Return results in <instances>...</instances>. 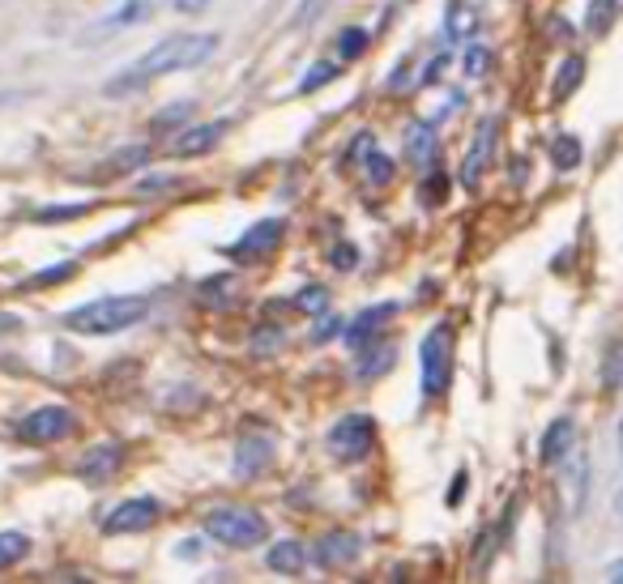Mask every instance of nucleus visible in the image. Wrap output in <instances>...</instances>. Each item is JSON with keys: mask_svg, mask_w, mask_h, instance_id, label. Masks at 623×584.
Instances as JSON below:
<instances>
[{"mask_svg": "<svg viewBox=\"0 0 623 584\" xmlns=\"http://www.w3.org/2000/svg\"><path fill=\"white\" fill-rule=\"evenodd\" d=\"M124 466V448L120 444H94L86 457H81L78 473L90 482V486H103V482H112Z\"/></svg>", "mask_w": 623, "mask_h": 584, "instance_id": "nucleus-13", "label": "nucleus"}, {"mask_svg": "<svg viewBox=\"0 0 623 584\" xmlns=\"http://www.w3.org/2000/svg\"><path fill=\"white\" fill-rule=\"evenodd\" d=\"M620 453H623V423H620Z\"/></svg>", "mask_w": 623, "mask_h": 584, "instance_id": "nucleus-44", "label": "nucleus"}, {"mask_svg": "<svg viewBox=\"0 0 623 584\" xmlns=\"http://www.w3.org/2000/svg\"><path fill=\"white\" fill-rule=\"evenodd\" d=\"M90 214V201H73V205H52V209H35V222L52 227V222H69V218H81Z\"/></svg>", "mask_w": 623, "mask_h": 584, "instance_id": "nucleus-29", "label": "nucleus"}, {"mask_svg": "<svg viewBox=\"0 0 623 584\" xmlns=\"http://www.w3.org/2000/svg\"><path fill=\"white\" fill-rule=\"evenodd\" d=\"M435 150H440V137L431 124H410L406 128V154L415 167H431L435 162Z\"/></svg>", "mask_w": 623, "mask_h": 584, "instance_id": "nucleus-19", "label": "nucleus"}, {"mask_svg": "<svg viewBox=\"0 0 623 584\" xmlns=\"http://www.w3.org/2000/svg\"><path fill=\"white\" fill-rule=\"evenodd\" d=\"M462 495H466V473H457V482L449 491V504H462Z\"/></svg>", "mask_w": 623, "mask_h": 584, "instance_id": "nucleus-42", "label": "nucleus"}, {"mask_svg": "<svg viewBox=\"0 0 623 584\" xmlns=\"http://www.w3.org/2000/svg\"><path fill=\"white\" fill-rule=\"evenodd\" d=\"M73 427H78V419L69 405H39L18 423V439L22 444H56V439L73 435Z\"/></svg>", "mask_w": 623, "mask_h": 584, "instance_id": "nucleus-6", "label": "nucleus"}, {"mask_svg": "<svg viewBox=\"0 0 623 584\" xmlns=\"http://www.w3.org/2000/svg\"><path fill=\"white\" fill-rule=\"evenodd\" d=\"M462 65H466V78H483V73L491 69V51H487L483 43H469L466 56H462Z\"/></svg>", "mask_w": 623, "mask_h": 584, "instance_id": "nucleus-33", "label": "nucleus"}, {"mask_svg": "<svg viewBox=\"0 0 623 584\" xmlns=\"http://www.w3.org/2000/svg\"><path fill=\"white\" fill-rule=\"evenodd\" d=\"M26 554H31V538H26V534H18V529H4V534H0V572L13 568V563H22Z\"/></svg>", "mask_w": 623, "mask_h": 584, "instance_id": "nucleus-24", "label": "nucleus"}, {"mask_svg": "<svg viewBox=\"0 0 623 584\" xmlns=\"http://www.w3.org/2000/svg\"><path fill=\"white\" fill-rule=\"evenodd\" d=\"M158 516H162V504H158L155 495H133V500H124L116 504L107 516H103V534H141V529H150Z\"/></svg>", "mask_w": 623, "mask_h": 584, "instance_id": "nucleus-8", "label": "nucleus"}, {"mask_svg": "<svg viewBox=\"0 0 623 584\" xmlns=\"http://www.w3.org/2000/svg\"><path fill=\"white\" fill-rule=\"evenodd\" d=\"M577 444V423L573 419H555L551 427L543 431V444H539V461L543 466H559Z\"/></svg>", "mask_w": 623, "mask_h": 584, "instance_id": "nucleus-15", "label": "nucleus"}, {"mask_svg": "<svg viewBox=\"0 0 623 584\" xmlns=\"http://www.w3.org/2000/svg\"><path fill=\"white\" fill-rule=\"evenodd\" d=\"M393 316H397V304H376V308H363L359 316H351L347 324H342V346H367L372 337H381V329L389 324Z\"/></svg>", "mask_w": 623, "mask_h": 584, "instance_id": "nucleus-11", "label": "nucleus"}, {"mask_svg": "<svg viewBox=\"0 0 623 584\" xmlns=\"http://www.w3.org/2000/svg\"><path fill=\"white\" fill-rule=\"evenodd\" d=\"M270 461V444L265 439H243L239 444V453H235V473H257V469Z\"/></svg>", "mask_w": 623, "mask_h": 584, "instance_id": "nucleus-23", "label": "nucleus"}, {"mask_svg": "<svg viewBox=\"0 0 623 584\" xmlns=\"http://www.w3.org/2000/svg\"><path fill=\"white\" fill-rule=\"evenodd\" d=\"M546 154H551V167H555V171H577V162L585 158V146H581V137L559 133V137H551Z\"/></svg>", "mask_w": 623, "mask_h": 584, "instance_id": "nucleus-21", "label": "nucleus"}, {"mask_svg": "<svg viewBox=\"0 0 623 584\" xmlns=\"http://www.w3.org/2000/svg\"><path fill=\"white\" fill-rule=\"evenodd\" d=\"M393 358H397V346L389 337H372L367 346H359V358H354V376L359 380H376L381 371H389Z\"/></svg>", "mask_w": 623, "mask_h": 584, "instance_id": "nucleus-16", "label": "nucleus"}, {"mask_svg": "<svg viewBox=\"0 0 623 584\" xmlns=\"http://www.w3.org/2000/svg\"><path fill=\"white\" fill-rule=\"evenodd\" d=\"M585 81V56H568L559 69H555V85H551V99L555 103H564V99H573V90Z\"/></svg>", "mask_w": 623, "mask_h": 584, "instance_id": "nucleus-22", "label": "nucleus"}, {"mask_svg": "<svg viewBox=\"0 0 623 584\" xmlns=\"http://www.w3.org/2000/svg\"><path fill=\"white\" fill-rule=\"evenodd\" d=\"M478 26H483V13L474 0H449V9H444L449 39H469V35H478Z\"/></svg>", "mask_w": 623, "mask_h": 584, "instance_id": "nucleus-18", "label": "nucleus"}, {"mask_svg": "<svg viewBox=\"0 0 623 584\" xmlns=\"http://www.w3.org/2000/svg\"><path fill=\"white\" fill-rule=\"evenodd\" d=\"M312 559L320 563V568H347L359 559V534L351 529H333V534H325L316 550H312Z\"/></svg>", "mask_w": 623, "mask_h": 584, "instance_id": "nucleus-14", "label": "nucleus"}, {"mask_svg": "<svg viewBox=\"0 0 623 584\" xmlns=\"http://www.w3.org/2000/svg\"><path fill=\"white\" fill-rule=\"evenodd\" d=\"M329 265H333V270H338V273L354 270V265H359V248H354V243H347V239H342V243H338V248L329 252Z\"/></svg>", "mask_w": 623, "mask_h": 584, "instance_id": "nucleus-34", "label": "nucleus"}, {"mask_svg": "<svg viewBox=\"0 0 623 584\" xmlns=\"http://www.w3.org/2000/svg\"><path fill=\"white\" fill-rule=\"evenodd\" d=\"M78 273V261H60V265H52V270H39L35 277H26L22 286L26 290H43V286H56V282H69Z\"/></svg>", "mask_w": 623, "mask_h": 584, "instance_id": "nucleus-26", "label": "nucleus"}, {"mask_svg": "<svg viewBox=\"0 0 623 584\" xmlns=\"http://www.w3.org/2000/svg\"><path fill=\"white\" fill-rule=\"evenodd\" d=\"M175 554H180V559H201V542H196V538H184V542L175 546Z\"/></svg>", "mask_w": 623, "mask_h": 584, "instance_id": "nucleus-40", "label": "nucleus"}, {"mask_svg": "<svg viewBox=\"0 0 623 584\" xmlns=\"http://www.w3.org/2000/svg\"><path fill=\"white\" fill-rule=\"evenodd\" d=\"M333 333H342V324H338L333 316H320V324H316V329L308 333V342H329Z\"/></svg>", "mask_w": 623, "mask_h": 584, "instance_id": "nucleus-37", "label": "nucleus"}, {"mask_svg": "<svg viewBox=\"0 0 623 584\" xmlns=\"http://www.w3.org/2000/svg\"><path fill=\"white\" fill-rule=\"evenodd\" d=\"M444 69H449V56L440 51V56H435V60H431V65H428V73L419 78V85H435V81L444 78Z\"/></svg>", "mask_w": 623, "mask_h": 584, "instance_id": "nucleus-38", "label": "nucleus"}, {"mask_svg": "<svg viewBox=\"0 0 623 584\" xmlns=\"http://www.w3.org/2000/svg\"><path fill=\"white\" fill-rule=\"evenodd\" d=\"M171 4H175V13H201L209 0H171Z\"/></svg>", "mask_w": 623, "mask_h": 584, "instance_id": "nucleus-41", "label": "nucleus"}, {"mask_svg": "<svg viewBox=\"0 0 623 584\" xmlns=\"http://www.w3.org/2000/svg\"><path fill=\"white\" fill-rule=\"evenodd\" d=\"M602 389H623V342H615L602 358Z\"/></svg>", "mask_w": 623, "mask_h": 584, "instance_id": "nucleus-31", "label": "nucleus"}, {"mask_svg": "<svg viewBox=\"0 0 623 584\" xmlns=\"http://www.w3.org/2000/svg\"><path fill=\"white\" fill-rule=\"evenodd\" d=\"M295 308L308 316H325L329 312V290H325V286H304V290L295 295Z\"/></svg>", "mask_w": 623, "mask_h": 584, "instance_id": "nucleus-30", "label": "nucleus"}, {"mask_svg": "<svg viewBox=\"0 0 623 584\" xmlns=\"http://www.w3.org/2000/svg\"><path fill=\"white\" fill-rule=\"evenodd\" d=\"M201 529H205V538L231 546V550H248V546H261L270 538V520L257 507H209Z\"/></svg>", "mask_w": 623, "mask_h": 584, "instance_id": "nucleus-3", "label": "nucleus"}, {"mask_svg": "<svg viewBox=\"0 0 623 584\" xmlns=\"http://www.w3.org/2000/svg\"><path fill=\"white\" fill-rule=\"evenodd\" d=\"M496 119H483L478 124V133H474V141H469L466 158H462V184L466 188H478V180H483V171H487V162L496 154Z\"/></svg>", "mask_w": 623, "mask_h": 584, "instance_id": "nucleus-12", "label": "nucleus"}, {"mask_svg": "<svg viewBox=\"0 0 623 584\" xmlns=\"http://www.w3.org/2000/svg\"><path fill=\"white\" fill-rule=\"evenodd\" d=\"M265 568L270 572H277V576H299L304 568H308V546L304 542H273L270 550H265Z\"/></svg>", "mask_w": 623, "mask_h": 584, "instance_id": "nucleus-17", "label": "nucleus"}, {"mask_svg": "<svg viewBox=\"0 0 623 584\" xmlns=\"http://www.w3.org/2000/svg\"><path fill=\"white\" fill-rule=\"evenodd\" d=\"M615 22H620V0H589L585 4V35L602 39V35H611Z\"/></svg>", "mask_w": 623, "mask_h": 584, "instance_id": "nucleus-20", "label": "nucleus"}, {"mask_svg": "<svg viewBox=\"0 0 623 584\" xmlns=\"http://www.w3.org/2000/svg\"><path fill=\"white\" fill-rule=\"evenodd\" d=\"M257 342H261V351H265V346H273V342H282V329H277V333H273V329H261V333H257Z\"/></svg>", "mask_w": 623, "mask_h": 584, "instance_id": "nucleus-43", "label": "nucleus"}, {"mask_svg": "<svg viewBox=\"0 0 623 584\" xmlns=\"http://www.w3.org/2000/svg\"><path fill=\"white\" fill-rule=\"evenodd\" d=\"M325 9H329V0H304V4L295 9V18H291V22H295V26H308V22H316Z\"/></svg>", "mask_w": 623, "mask_h": 584, "instance_id": "nucleus-35", "label": "nucleus"}, {"mask_svg": "<svg viewBox=\"0 0 623 584\" xmlns=\"http://www.w3.org/2000/svg\"><path fill=\"white\" fill-rule=\"evenodd\" d=\"M449 193V175H428V184H423V201L428 205H440V196Z\"/></svg>", "mask_w": 623, "mask_h": 584, "instance_id": "nucleus-36", "label": "nucleus"}, {"mask_svg": "<svg viewBox=\"0 0 623 584\" xmlns=\"http://www.w3.org/2000/svg\"><path fill=\"white\" fill-rule=\"evenodd\" d=\"M193 116V103H171V107H162L155 119H150V133H167V128H184Z\"/></svg>", "mask_w": 623, "mask_h": 584, "instance_id": "nucleus-27", "label": "nucleus"}, {"mask_svg": "<svg viewBox=\"0 0 623 584\" xmlns=\"http://www.w3.org/2000/svg\"><path fill=\"white\" fill-rule=\"evenodd\" d=\"M342 78V69L333 65V60H320V65H312L304 81H299V94H312V90H320V85H329V81Z\"/></svg>", "mask_w": 623, "mask_h": 584, "instance_id": "nucleus-28", "label": "nucleus"}, {"mask_svg": "<svg viewBox=\"0 0 623 584\" xmlns=\"http://www.w3.org/2000/svg\"><path fill=\"white\" fill-rule=\"evenodd\" d=\"M146 312H150V304L141 295H107V299H90V304L69 308L60 316V324L81 333V337H112V333L141 324Z\"/></svg>", "mask_w": 623, "mask_h": 584, "instance_id": "nucleus-2", "label": "nucleus"}, {"mask_svg": "<svg viewBox=\"0 0 623 584\" xmlns=\"http://www.w3.org/2000/svg\"><path fill=\"white\" fill-rule=\"evenodd\" d=\"M158 0H116V9L112 13H103L99 22H90L86 31H81V47H90V43H103L120 35V31H133V26H141L150 13H155Z\"/></svg>", "mask_w": 623, "mask_h": 584, "instance_id": "nucleus-7", "label": "nucleus"}, {"mask_svg": "<svg viewBox=\"0 0 623 584\" xmlns=\"http://www.w3.org/2000/svg\"><path fill=\"white\" fill-rule=\"evenodd\" d=\"M367 43H372V35H367L363 26H347V31L338 35V56L351 65V60H359V56L367 51Z\"/></svg>", "mask_w": 623, "mask_h": 584, "instance_id": "nucleus-25", "label": "nucleus"}, {"mask_svg": "<svg viewBox=\"0 0 623 584\" xmlns=\"http://www.w3.org/2000/svg\"><path fill=\"white\" fill-rule=\"evenodd\" d=\"M218 47H223V39L209 31H184V35H167L162 43H155L146 56H137L124 73H116V78L107 81L103 90L112 94V99H120V94H133V90H146L150 81L158 78H171V73H189V69H196V65H205L209 56H218Z\"/></svg>", "mask_w": 623, "mask_h": 584, "instance_id": "nucleus-1", "label": "nucleus"}, {"mask_svg": "<svg viewBox=\"0 0 623 584\" xmlns=\"http://www.w3.org/2000/svg\"><path fill=\"white\" fill-rule=\"evenodd\" d=\"M325 444H329V457L333 461H363L372 448H376V423L367 419V414H347V419H338L329 435H325Z\"/></svg>", "mask_w": 623, "mask_h": 584, "instance_id": "nucleus-5", "label": "nucleus"}, {"mask_svg": "<svg viewBox=\"0 0 623 584\" xmlns=\"http://www.w3.org/2000/svg\"><path fill=\"white\" fill-rule=\"evenodd\" d=\"M546 35H551V39H573V26H568L564 18H546Z\"/></svg>", "mask_w": 623, "mask_h": 584, "instance_id": "nucleus-39", "label": "nucleus"}, {"mask_svg": "<svg viewBox=\"0 0 623 584\" xmlns=\"http://www.w3.org/2000/svg\"><path fill=\"white\" fill-rule=\"evenodd\" d=\"M419 389L423 397H440V392L449 389V376H453V329H449V320H440V324H431V333L423 337V346H419Z\"/></svg>", "mask_w": 623, "mask_h": 584, "instance_id": "nucleus-4", "label": "nucleus"}, {"mask_svg": "<svg viewBox=\"0 0 623 584\" xmlns=\"http://www.w3.org/2000/svg\"><path fill=\"white\" fill-rule=\"evenodd\" d=\"M231 128V119H209V124H193V128H180L175 133V141H171V158H201L209 154L218 141H223V133Z\"/></svg>", "mask_w": 623, "mask_h": 584, "instance_id": "nucleus-10", "label": "nucleus"}, {"mask_svg": "<svg viewBox=\"0 0 623 584\" xmlns=\"http://www.w3.org/2000/svg\"><path fill=\"white\" fill-rule=\"evenodd\" d=\"M282 234H286L282 218H261L257 227H248V231L239 234V243L227 248V256H235V261H257V256H265V252H273L282 243Z\"/></svg>", "mask_w": 623, "mask_h": 584, "instance_id": "nucleus-9", "label": "nucleus"}, {"mask_svg": "<svg viewBox=\"0 0 623 584\" xmlns=\"http://www.w3.org/2000/svg\"><path fill=\"white\" fill-rule=\"evenodd\" d=\"M363 167H367V184H389L393 180V158L381 154L376 146L363 154Z\"/></svg>", "mask_w": 623, "mask_h": 584, "instance_id": "nucleus-32", "label": "nucleus"}]
</instances>
